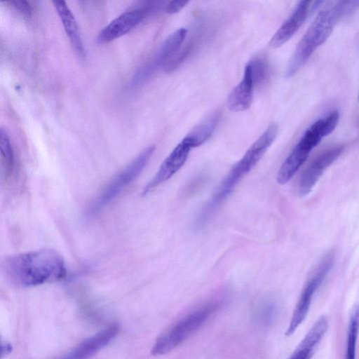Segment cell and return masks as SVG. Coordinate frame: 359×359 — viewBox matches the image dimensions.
<instances>
[{
	"label": "cell",
	"instance_id": "cell-1",
	"mask_svg": "<svg viewBox=\"0 0 359 359\" xmlns=\"http://www.w3.org/2000/svg\"><path fill=\"white\" fill-rule=\"evenodd\" d=\"M1 269L11 284L20 287L58 281L67 274L63 257L53 249L11 255L2 262Z\"/></svg>",
	"mask_w": 359,
	"mask_h": 359
},
{
	"label": "cell",
	"instance_id": "cell-2",
	"mask_svg": "<svg viewBox=\"0 0 359 359\" xmlns=\"http://www.w3.org/2000/svg\"><path fill=\"white\" fill-rule=\"evenodd\" d=\"M278 127L271 123L249 147L243 157L231 168L211 198L201 209L194 222L196 229H201L215 210L231 194L239 182L262 158L276 137Z\"/></svg>",
	"mask_w": 359,
	"mask_h": 359
},
{
	"label": "cell",
	"instance_id": "cell-3",
	"mask_svg": "<svg viewBox=\"0 0 359 359\" xmlns=\"http://www.w3.org/2000/svg\"><path fill=\"white\" fill-rule=\"evenodd\" d=\"M358 6V1H339L330 3L321 10L297 44L287 66L286 76H294L329 38L337 22Z\"/></svg>",
	"mask_w": 359,
	"mask_h": 359
},
{
	"label": "cell",
	"instance_id": "cell-4",
	"mask_svg": "<svg viewBox=\"0 0 359 359\" xmlns=\"http://www.w3.org/2000/svg\"><path fill=\"white\" fill-rule=\"evenodd\" d=\"M220 303L219 301L207 302L178 320L156 338L151 354L164 355L180 346L205 323L219 309Z\"/></svg>",
	"mask_w": 359,
	"mask_h": 359
},
{
	"label": "cell",
	"instance_id": "cell-5",
	"mask_svg": "<svg viewBox=\"0 0 359 359\" xmlns=\"http://www.w3.org/2000/svg\"><path fill=\"white\" fill-rule=\"evenodd\" d=\"M335 128V121L329 116L313 123L280 167L276 175L278 183L284 184L289 182L306 161L313 149L323 138L332 133Z\"/></svg>",
	"mask_w": 359,
	"mask_h": 359
},
{
	"label": "cell",
	"instance_id": "cell-6",
	"mask_svg": "<svg viewBox=\"0 0 359 359\" xmlns=\"http://www.w3.org/2000/svg\"><path fill=\"white\" fill-rule=\"evenodd\" d=\"M154 150V145L147 147L130 164L117 174L103 189L87 210V216L90 217L97 214L137 178L148 163Z\"/></svg>",
	"mask_w": 359,
	"mask_h": 359
},
{
	"label": "cell",
	"instance_id": "cell-7",
	"mask_svg": "<svg viewBox=\"0 0 359 359\" xmlns=\"http://www.w3.org/2000/svg\"><path fill=\"white\" fill-rule=\"evenodd\" d=\"M159 1H140L135 4L113 20L98 34L100 43H109L126 34L135 28L150 13L161 6Z\"/></svg>",
	"mask_w": 359,
	"mask_h": 359
},
{
	"label": "cell",
	"instance_id": "cell-8",
	"mask_svg": "<svg viewBox=\"0 0 359 359\" xmlns=\"http://www.w3.org/2000/svg\"><path fill=\"white\" fill-rule=\"evenodd\" d=\"M187 34L185 28L172 33L161 45L156 53L137 71L132 79L133 86H139L149 79L160 68L177 53Z\"/></svg>",
	"mask_w": 359,
	"mask_h": 359
},
{
	"label": "cell",
	"instance_id": "cell-9",
	"mask_svg": "<svg viewBox=\"0 0 359 359\" xmlns=\"http://www.w3.org/2000/svg\"><path fill=\"white\" fill-rule=\"evenodd\" d=\"M334 262V257L329 255L324 259L316 273L304 286L294 307L285 335L290 337L294 334L298 327L306 318L314 294L321 285L330 271Z\"/></svg>",
	"mask_w": 359,
	"mask_h": 359
},
{
	"label": "cell",
	"instance_id": "cell-10",
	"mask_svg": "<svg viewBox=\"0 0 359 359\" xmlns=\"http://www.w3.org/2000/svg\"><path fill=\"white\" fill-rule=\"evenodd\" d=\"M344 146H336L318 155L302 172L298 182V191L305 196L311 192L324 171L342 154Z\"/></svg>",
	"mask_w": 359,
	"mask_h": 359
},
{
	"label": "cell",
	"instance_id": "cell-11",
	"mask_svg": "<svg viewBox=\"0 0 359 359\" xmlns=\"http://www.w3.org/2000/svg\"><path fill=\"white\" fill-rule=\"evenodd\" d=\"M191 149L187 142L182 140L166 157L156 173L144 187L142 195H147L171 178L184 165Z\"/></svg>",
	"mask_w": 359,
	"mask_h": 359
},
{
	"label": "cell",
	"instance_id": "cell-12",
	"mask_svg": "<svg viewBox=\"0 0 359 359\" xmlns=\"http://www.w3.org/2000/svg\"><path fill=\"white\" fill-rule=\"evenodd\" d=\"M323 3L322 1H318L311 5L309 1H299L292 13L274 34L270 41V46L277 48L289 41L303 25L309 12L318 8Z\"/></svg>",
	"mask_w": 359,
	"mask_h": 359
},
{
	"label": "cell",
	"instance_id": "cell-13",
	"mask_svg": "<svg viewBox=\"0 0 359 359\" xmlns=\"http://www.w3.org/2000/svg\"><path fill=\"white\" fill-rule=\"evenodd\" d=\"M118 332L117 325H111L83 340L64 359H88L107 345Z\"/></svg>",
	"mask_w": 359,
	"mask_h": 359
},
{
	"label": "cell",
	"instance_id": "cell-14",
	"mask_svg": "<svg viewBox=\"0 0 359 359\" xmlns=\"http://www.w3.org/2000/svg\"><path fill=\"white\" fill-rule=\"evenodd\" d=\"M255 87L250 67L247 65L240 83L232 90L226 101L227 108L234 112L249 109L253 100Z\"/></svg>",
	"mask_w": 359,
	"mask_h": 359
},
{
	"label": "cell",
	"instance_id": "cell-15",
	"mask_svg": "<svg viewBox=\"0 0 359 359\" xmlns=\"http://www.w3.org/2000/svg\"><path fill=\"white\" fill-rule=\"evenodd\" d=\"M327 327V318L325 316L320 317L308 331L289 359H311Z\"/></svg>",
	"mask_w": 359,
	"mask_h": 359
},
{
	"label": "cell",
	"instance_id": "cell-16",
	"mask_svg": "<svg viewBox=\"0 0 359 359\" xmlns=\"http://www.w3.org/2000/svg\"><path fill=\"white\" fill-rule=\"evenodd\" d=\"M53 6L62 22L70 43L76 54L83 57L86 55L82 39L74 14L64 1H53Z\"/></svg>",
	"mask_w": 359,
	"mask_h": 359
},
{
	"label": "cell",
	"instance_id": "cell-17",
	"mask_svg": "<svg viewBox=\"0 0 359 359\" xmlns=\"http://www.w3.org/2000/svg\"><path fill=\"white\" fill-rule=\"evenodd\" d=\"M221 117V111L215 109L207 115L184 138L191 148L203 144L214 133Z\"/></svg>",
	"mask_w": 359,
	"mask_h": 359
},
{
	"label": "cell",
	"instance_id": "cell-18",
	"mask_svg": "<svg viewBox=\"0 0 359 359\" xmlns=\"http://www.w3.org/2000/svg\"><path fill=\"white\" fill-rule=\"evenodd\" d=\"M202 27L198 29L193 34L187 43L182 46L177 53L166 63L163 67L165 73H172L181 66L195 51L200 47L203 41L204 32Z\"/></svg>",
	"mask_w": 359,
	"mask_h": 359
},
{
	"label": "cell",
	"instance_id": "cell-19",
	"mask_svg": "<svg viewBox=\"0 0 359 359\" xmlns=\"http://www.w3.org/2000/svg\"><path fill=\"white\" fill-rule=\"evenodd\" d=\"M0 149L4 177L8 178L14 171L15 155L9 135L2 128L0 129Z\"/></svg>",
	"mask_w": 359,
	"mask_h": 359
},
{
	"label": "cell",
	"instance_id": "cell-20",
	"mask_svg": "<svg viewBox=\"0 0 359 359\" xmlns=\"http://www.w3.org/2000/svg\"><path fill=\"white\" fill-rule=\"evenodd\" d=\"M359 333V305L353 307L349 317L344 359H355Z\"/></svg>",
	"mask_w": 359,
	"mask_h": 359
},
{
	"label": "cell",
	"instance_id": "cell-21",
	"mask_svg": "<svg viewBox=\"0 0 359 359\" xmlns=\"http://www.w3.org/2000/svg\"><path fill=\"white\" fill-rule=\"evenodd\" d=\"M248 65L250 67L255 86L264 83L269 76V66L265 59L255 57Z\"/></svg>",
	"mask_w": 359,
	"mask_h": 359
},
{
	"label": "cell",
	"instance_id": "cell-22",
	"mask_svg": "<svg viewBox=\"0 0 359 359\" xmlns=\"http://www.w3.org/2000/svg\"><path fill=\"white\" fill-rule=\"evenodd\" d=\"M9 5L20 13L24 18H29L32 16V9L29 3L25 0H11L6 1Z\"/></svg>",
	"mask_w": 359,
	"mask_h": 359
},
{
	"label": "cell",
	"instance_id": "cell-23",
	"mask_svg": "<svg viewBox=\"0 0 359 359\" xmlns=\"http://www.w3.org/2000/svg\"><path fill=\"white\" fill-rule=\"evenodd\" d=\"M188 3L189 1L183 0L169 1L165 6V12L168 14L177 13L183 9Z\"/></svg>",
	"mask_w": 359,
	"mask_h": 359
},
{
	"label": "cell",
	"instance_id": "cell-24",
	"mask_svg": "<svg viewBox=\"0 0 359 359\" xmlns=\"http://www.w3.org/2000/svg\"><path fill=\"white\" fill-rule=\"evenodd\" d=\"M260 311L259 318L265 323H267L268 321L270 322L273 318L275 313V306L271 302L267 303L264 305Z\"/></svg>",
	"mask_w": 359,
	"mask_h": 359
},
{
	"label": "cell",
	"instance_id": "cell-25",
	"mask_svg": "<svg viewBox=\"0 0 359 359\" xmlns=\"http://www.w3.org/2000/svg\"><path fill=\"white\" fill-rule=\"evenodd\" d=\"M12 351V346L8 343L1 344V355L8 354Z\"/></svg>",
	"mask_w": 359,
	"mask_h": 359
},
{
	"label": "cell",
	"instance_id": "cell-26",
	"mask_svg": "<svg viewBox=\"0 0 359 359\" xmlns=\"http://www.w3.org/2000/svg\"><path fill=\"white\" fill-rule=\"evenodd\" d=\"M358 100H359V93H358Z\"/></svg>",
	"mask_w": 359,
	"mask_h": 359
}]
</instances>
